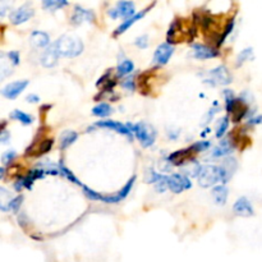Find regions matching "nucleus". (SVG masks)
I'll return each mask as SVG.
<instances>
[{"label": "nucleus", "mask_w": 262, "mask_h": 262, "mask_svg": "<svg viewBox=\"0 0 262 262\" xmlns=\"http://www.w3.org/2000/svg\"><path fill=\"white\" fill-rule=\"evenodd\" d=\"M83 192H84V196L87 197V199L92 200V201H101L102 200V194L97 193V192L92 191L91 188H89V187L83 186Z\"/></svg>", "instance_id": "473e14b6"}, {"label": "nucleus", "mask_w": 262, "mask_h": 262, "mask_svg": "<svg viewBox=\"0 0 262 262\" xmlns=\"http://www.w3.org/2000/svg\"><path fill=\"white\" fill-rule=\"evenodd\" d=\"M8 58H9V60L12 61L14 66H18V64H19V61H20L19 53H18V51H15V50L9 51V53H8Z\"/></svg>", "instance_id": "58836bf2"}, {"label": "nucleus", "mask_w": 262, "mask_h": 262, "mask_svg": "<svg viewBox=\"0 0 262 262\" xmlns=\"http://www.w3.org/2000/svg\"><path fill=\"white\" fill-rule=\"evenodd\" d=\"M27 86H28L27 79L12 82V83L7 84V86L2 90V94H3V96L7 97V99L14 100V99H17V97L19 96L23 91H25L26 87Z\"/></svg>", "instance_id": "423d86ee"}, {"label": "nucleus", "mask_w": 262, "mask_h": 262, "mask_svg": "<svg viewBox=\"0 0 262 262\" xmlns=\"http://www.w3.org/2000/svg\"><path fill=\"white\" fill-rule=\"evenodd\" d=\"M10 118L14 120H18V122H20L25 125H30L31 123L33 122V118L31 117L30 114H27V113L22 112V110H14V112L10 114Z\"/></svg>", "instance_id": "393cba45"}, {"label": "nucleus", "mask_w": 262, "mask_h": 262, "mask_svg": "<svg viewBox=\"0 0 262 262\" xmlns=\"http://www.w3.org/2000/svg\"><path fill=\"white\" fill-rule=\"evenodd\" d=\"M229 179L230 177L228 176V173L223 166L205 165L202 166L197 181H199V184L201 187L209 188V187H215V184L217 183L227 184Z\"/></svg>", "instance_id": "f257e3e1"}, {"label": "nucleus", "mask_w": 262, "mask_h": 262, "mask_svg": "<svg viewBox=\"0 0 262 262\" xmlns=\"http://www.w3.org/2000/svg\"><path fill=\"white\" fill-rule=\"evenodd\" d=\"M59 56L60 55H59L55 45L53 43V45L49 46V48L43 51L42 55H41V64H42L45 68H53V67H55L56 64H58Z\"/></svg>", "instance_id": "ddd939ff"}, {"label": "nucleus", "mask_w": 262, "mask_h": 262, "mask_svg": "<svg viewBox=\"0 0 262 262\" xmlns=\"http://www.w3.org/2000/svg\"><path fill=\"white\" fill-rule=\"evenodd\" d=\"M232 151L233 146H230L229 141H223V142L220 143V146L214 148L211 156L212 158H223V156H227L229 155V154H232Z\"/></svg>", "instance_id": "412c9836"}, {"label": "nucleus", "mask_w": 262, "mask_h": 262, "mask_svg": "<svg viewBox=\"0 0 262 262\" xmlns=\"http://www.w3.org/2000/svg\"><path fill=\"white\" fill-rule=\"evenodd\" d=\"M30 42L32 43L35 48L42 49L49 46V43H50V37H49L48 33L42 32V31H33L30 36Z\"/></svg>", "instance_id": "dca6fc26"}, {"label": "nucleus", "mask_w": 262, "mask_h": 262, "mask_svg": "<svg viewBox=\"0 0 262 262\" xmlns=\"http://www.w3.org/2000/svg\"><path fill=\"white\" fill-rule=\"evenodd\" d=\"M59 173H60V176H63L64 178L68 179L69 182H72V183L77 184V186H79V187H82V188H83V184H82L81 182H79L78 179L74 177V174L72 173V171L69 170V169L67 168L66 165H64L63 161H60V163H59Z\"/></svg>", "instance_id": "5701e85b"}, {"label": "nucleus", "mask_w": 262, "mask_h": 262, "mask_svg": "<svg viewBox=\"0 0 262 262\" xmlns=\"http://www.w3.org/2000/svg\"><path fill=\"white\" fill-rule=\"evenodd\" d=\"M97 127H102V128H107V129H114L117 130L118 133L120 135H124L130 137L132 136V132L129 130V128L127 125H124L123 123L115 122V120H101V122L96 123Z\"/></svg>", "instance_id": "2eb2a0df"}, {"label": "nucleus", "mask_w": 262, "mask_h": 262, "mask_svg": "<svg viewBox=\"0 0 262 262\" xmlns=\"http://www.w3.org/2000/svg\"><path fill=\"white\" fill-rule=\"evenodd\" d=\"M173 54L174 48L170 43H160V45L158 46V49L155 50V54H154V61H155L156 64H160V66H165V64L170 60Z\"/></svg>", "instance_id": "6e6552de"}, {"label": "nucleus", "mask_w": 262, "mask_h": 262, "mask_svg": "<svg viewBox=\"0 0 262 262\" xmlns=\"http://www.w3.org/2000/svg\"><path fill=\"white\" fill-rule=\"evenodd\" d=\"M154 5H155V3H154V4H151V5H148V7L146 8V9H143V10H141V12L136 13V14L133 15V17H130V18H128V19L123 20V23H122V25H120L119 27H118L117 30H115V32H114V36H119V35H122V33H124L125 31H127L128 28L130 27V26H132V25H135V23L137 22V20H140L141 18H143V17H145V15H146V13H147L148 10H150L151 8L154 7Z\"/></svg>", "instance_id": "f8f14e48"}, {"label": "nucleus", "mask_w": 262, "mask_h": 262, "mask_svg": "<svg viewBox=\"0 0 262 262\" xmlns=\"http://www.w3.org/2000/svg\"><path fill=\"white\" fill-rule=\"evenodd\" d=\"M191 147L194 152H202V151H206L207 148L210 147V142L209 141H205V142H197L194 143L193 146H191Z\"/></svg>", "instance_id": "e433bc0d"}, {"label": "nucleus", "mask_w": 262, "mask_h": 262, "mask_svg": "<svg viewBox=\"0 0 262 262\" xmlns=\"http://www.w3.org/2000/svg\"><path fill=\"white\" fill-rule=\"evenodd\" d=\"M54 45H55L59 55H63L66 58H76V56L81 55L83 51V42L81 41V38L76 37V36H61L54 42Z\"/></svg>", "instance_id": "f03ea898"}, {"label": "nucleus", "mask_w": 262, "mask_h": 262, "mask_svg": "<svg viewBox=\"0 0 262 262\" xmlns=\"http://www.w3.org/2000/svg\"><path fill=\"white\" fill-rule=\"evenodd\" d=\"M135 182H136V176H133L132 178H130L127 183H125V186L123 187L119 192H118V193L110 194V196H102L101 201L105 202V204H109V205L118 204V202L123 201V200H124L125 197L130 193V189H132Z\"/></svg>", "instance_id": "0eeeda50"}, {"label": "nucleus", "mask_w": 262, "mask_h": 262, "mask_svg": "<svg viewBox=\"0 0 262 262\" xmlns=\"http://www.w3.org/2000/svg\"><path fill=\"white\" fill-rule=\"evenodd\" d=\"M252 54H253L252 48H247L245 49V50L241 51L239 55H238L237 58V67H241L243 63H246L247 60L252 59Z\"/></svg>", "instance_id": "c85d7f7f"}, {"label": "nucleus", "mask_w": 262, "mask_h": 262, "mask_svg": "<svg viewBox=\"0 0 262 262\" xmlns=\"http://www.w3.org/2000/svg\"><path fill=\"white\" fill-rule=\"evenodd\" d=\"M262 123V115H257V117L252 118V119L248 120V124L251 125H256V124H261Z\"/></svg>", "instance_id": "37998d69"}, {"label": "nucleus", "mask_w": 262, "mask_h": 262, "mask_svg": "<svg viewBox=\"0 0 262 262\" xmlns=\"http://www.w3.org/2000/svg\"><path fill=\"white\" fill-rule=\"evenodd\" d=\"M33 14H35V12H33L32 8L28 7V5H22L20 8L15 9L14 12H12V14H10V22L14 26L22 25V23L27 22L31 17H33Z\"/></svg>", "instance_id": "1a4fd4ad"}, {"label": "nucleus", "mask_w": 262, "mask_h": 262, "mask_svg": "<svg viewBox=\"0 0 262 262\" xmlns=\"http://www.w3.org/2000/svg\"><path fill=\"white\" fill-rule=\"evenodd\" d=\"M168 179H169V177L164 176L163 178H161V181L158 182V183L155 184L156 191H158V192H165L166 189L169 188V186H168Z\"/></svg>", "instance_id": "c9c22d12"}, {"label": "nucleus", "mask_w": 262, "mask_h": 262, "mask_svg": "<svg viewBox=\"0 0 262 262\" xmlns=\"http://www.w3.org/2000/svg\"><path fill=\"white\" fill-rule=\"evenodd\" d=\"M53 143H54L53 140H45L42 141V142H40V146H38L37 151H36V155L40 156V155H43V154L49 152V151L51 150V147H53Z\"/></svg>", "instance_id": "7c9ffc66"}, {"label": "nucleus", "mask_w": 262, "mask_h": 262, "mask_svg": "<svg viewBox=\"0 0 262 262\" xmlns=\"http://www.w3.org/2000/svg\"><path fill=\"white\" fill-rule=\"evenodd\" d=\"M133 69H135V64L129 59H124V60L120 61L117 67V73L119 77L128 76L129 73H132Z\"/></svg>", "instance_id": "4be33fe9"}, {"label": "nucleus", "mask_w": 262, "mask_h": 262, "mask_svg": "<svg viewBox=\"0 0 262 262\" xmlns=\"http://www.w3.org/2000/svg\"><path fill=\"white\" fill-rule=\"evenodd\" d=\"M193 152H194V151L192 150V147L186 148V150L176 151V152H173L170 156H169V161H170L173 165L181 166L182 164H186L187 158H188V156L191 155V154H193Z\"/></svg>", "instance_id": "f3484780"}, {"label": "nucleus", "mask_w": 262, "mask_h": 262, "mask_svg": "<svg viewBox=\"0 0 262 262\" xmlns=\"http://www.w3.org/2000/svg\"><path fill=\"white\" fill-rule=\"evenodd\" d=\"M115 8H117L119 17L125 18V19H128V18L133 17L136 14L135 3L133 2H119Z\"/></svg>", "instance_id": "a211bd4d"}, {"label": "nucleus", "mask_w": 262, "mask_h": 262, "mask_svg": "<svg viewBox=\"0 0 262 262\" xmlns=\"http://www.w3.org/2000/svg\"><path fill=\"white\" fill-rule=\"evenodd\" d=\"M26 100H27L28 102H32V104H35V102L40 101V97H38L37 95H35V94H31V95H28L27 97H26Z\"/></svg>", "instance_id": "c03bdc74"}, {"label": "nucleus", "mask_w": 262, "mask_h": 262, "mask_svg": "<svg viewBox=\"0 0 262 262\" xmlns=\"http://www.w3.org/2000/svg\"><path fill=\"white\" fill-rule=\"evenodd\" d=\"M136 46H138L140 49H146L148 46V37L147 35H143V36H140V37L136 38L135 41Z\"/></svg>", "instance_id": "4c0bfd02"}, {"label": "nucleus", "mask_w": 262, "mask_h": 262, "mask_svg": "<svg viewBox=\"0 0 262 262\" xmlns=\"http://www.w3.org/2000/svg\"><path fill=\"white\" fill-rule=\"evenodd\" d=\"M127 127L129 128V130L132 133H135L136 138L140 141L141 145L143 147H150L154 145L156 138L155 130L152 129V127H150L146 123H136V124H130L128 123Z\"/></svg>", "instance_id": "7ed1b4c3"}, {"label": "nucleus", "mask_w": 262, "mask_h": 262, "mask_svg": "<svg viewBox=\"0 0 262 262\" xmlns=\"http://www.w3.org/2000/svg\"><path fill=\"white\" fill-rule=\"evenodd\" d=\"M95 20V13L90 9H84V8L76 5L74 7V13L71 18V22L73 25L78 26L82 22H92Z\"/></svg>", "instance_id": "9d476101"}, {"label": "nucleus", "mask_w": 262, "mask_h": 262, "mask_svg": "<svg viewBox=\"0 0 262 262\" xmlns=\"http://www.w3.org/2000/svg\"><path fill=\"white\" fill-rule=\"evenodd\" d=\"M233 28H234V20L230 19L229 22H228V25H227V27H225V30H224V32H223V35L220 36L219 41H217V46H220L223 42H224L225 40H227L228 36H229L230 33H232Z\"/></svg>", "instance_id": "2f4dec72"}, {"label": "nucleus", "mask_w": 262, "mask_h": 262, "mask_svg": "<svg viewBox=\"0 0 262 262\" xmlns=\"http://www.w3.org/2000/svg\"><path fill=\"white\" fill-rule=\"evenodd\" d=\"M109 17L113 18V19H117V18H119V14H118V10L117 8H112V9H109Z\"/></svg>", "instance_id": "a18cd8bd"}, {"label": "nucleus", "mask_w": 262, "mask_h": 262, "mask_svg": "<svg viewBox=\"0 0 262 262\" xmlns=\"http://www.w3.org/2000/svg\"><path fill=\"white\" fill-rule=\"evenodd\" d=\"M233 210L237 215L239 216H253V207L251 205V202L248 201V199L246 197H241V199L237 200V202L233 206Z\"/></svg>", "instance_id": "4468645a"}, {"label": "nucleus", "mask_w": 262, "mask_h": 262, "mask_svg": "<svg viewBox=\"0 0 262 262\" xmlns=\"http://www.w3.org/2000/svg\"><path fill=\"white\" fill-rule=\"evenodd\" d=\"M9 140H10V135L5 130V128H3L2 133H0V142L5 145V143H8V141Z\"/></svg>", "instance_id": "a19ab883"}, {"label": "nucleus", "mask_w": 262, "mask_h": 262, "mask_svg": "<svg viewBox=\"0 0 262 262\" xmlns=\"http://www.w3.org/2000/svg\"><path fill=\"white\" fill-rule=\"evenodd\" d=\"M224 99H225V109L228 113H233L237 105V100H235L234 94L232 90H225L224 91Z\"/></svg>", "instance_id": "a878e982"}, {"label": "nucleus", "mask_w": 262, "mask_h": 262, "mask_svg": "<svg viewBox=\"0 0 262 262\" xmlns=\"http://www.w3.org/2000/svg\"><path fill=\"white\" fill-rule=\"evenodd\" d=\"M192 55L196 59H201V60H205V59H212L219 56V53H217L215 49L210 48L207 45H201V43H194L192 46Z\"/></svg>", "instance_id": "9b49d317"}, {"label": "nucleus", "mask_w": 262, "mask_h": 262, "mask_svg": "<svg viewBox=\"0 0 262 262\" xmlns=\"http://www.w3.org/2000/svg\"><path fill=\"white\" fill-rule=\"evenodd\" d=\"M163 177H164V174H159V173H156L154 169H150V171H148L147 182H148V183L156 184L158 182L161 181V178H163Z\"/></svg>", "instance_id": "f704fd0d"}, {"label": "nucleus", "mask_w": 262, "mask_h": 262, "mask_svg": "<svg viewBox=\"0 0 262 262\" xmlns=\"http://www.w3.org/2000/svg\"><path fill=\"white\" fill-rule=\"evenodd\" d=\"M228 188L227 186H215L212 188V197H214L215 204L223 206L228 201Z\"/></svg>", "instance_id": "6ab92c4d"}, {"label": "nucleus", "mask_w": 262, "mask_h": 262, "mask_svg": "<svg viewBox=\"0 0 262 262\" xmlns=\"http://www.w3.org/2000/svg\"><path fill=\"white\" fill-rule=\"evenodd\" d=\"M43 8L48 10H51V12H55L56 9H59V8H63L66 7V5H68V2H64V0H45V2L42 3Z\"/></svg>", "instance_id": "bb28decb"}, {"label": "nucleus", "mask_w": 262, "mask_h": 262, "mask_svg": "<svg viewBox=\"0 0 262 262\" xmlns=\"http://www.w3.org/2000/svg\"><path fill=\"white\" fill-rule=\"evenodd\" d=\"M18 224H19L20 227H26V225H27V217H26V214H23V212H20V214L18 215Z\"/></svg>", "instance_id": "79ce46f5"}, {"label": "nucleus", "mask_w": 262, "mask_h": 262, "mask_svg": "<svg viewBox=\"0 0 262 262\" xmlns=\"http://www.w3.org/2000/svg\"><path fill=\"white\" fill-rule=\"evenodd\" d=\"M232 74H230L229 69L225 66H219L210 72V82H214L215 86H216V84H223V86H225V84L232 83Z\"/></svg>", "instance_id": "39448f33"}, {"label": "nucleus", "mask_w": 262, "mask_h": 262, "mask_svg": "<svg viewBox=\"0 0 262 262\" xmlns=\"http://www.w3.org/2000/svg\"><path fill=\"white\" fill-rule=\"evenodd\" d=\"M22 201H23L22 194H19V196H17V197H14V199L10 200V201L7 204L8 205V211L18 212L20 205H22Z\"/></svg>", "instance_id": "c756f323"}, {"label": "nucleus", "mask_w": 262, "mask_h": 262, "mask_svg": "<svg viewBox=\"0 0 262 262\" xmlns=\"http://www.w3.org/2000/svg\"><path fill=\"white\" fill-rule=\"evenodd\" d=\"M15 156H17V154H15V151H7V152L3 154L2 156V163H3V166H7L9 165V164L13 163V160L15 159Z\"/></svg>", "instance_id": "72a5a7b5"}, {"label": "nucleus", "mask_w": 262, "mask_h": 262, "mask_svg": "<svg viewBox=\"0 0 262 262\" xmlns=\"http://www.w3.org/2000/svg\"><path fill=\"white\" fill-rule=\"evenodd\" d=\"M228 127H229V118L228 117H223L222 119L217 122V127H216V137L222 138L223 136L225 135V132L228 130Z\"/></svg>", "instance_id": "cd10ccee"}, {"label": "nucleus", "mask_w": 262, "mask_h": 262, "mask_svg": "<svg viewBox=\"0 0 262 262\" xmlns=\"http://www.w3.org/2000/svg\"><path fill=\"white\" fill-rule=\"evenodd\" d=\"M168 186L173 193H182L186 189L191 188V181H189L188 177L182 176V174L176 173L173 176L169 177L168 179Z\"/></svg>", "instance_id": "20e7f679"}, {"label": "nucleus", "mask_w": 262, "mask_h": 262, "mask_svg": "<svg viewBox=\"0 0 262 262\" xmlns=\"http://www.w3.org/2000/svg\"><path fill=\"white\" fill-rule=\"evenodd\" d=\"M122 86L124 87V89L129 90V91H133V90L136 89L135 82H133V79H132V78H128V79H125V81H123Z\"/></svg>", "instance_id": "ea45409f"}, {"label": "nucleus", "mask_w": 262, "mask_h": 262, "mask_svg": "<svg viewBox=\"0 0 262 262\" xmlns=\"http://www.w3.org/2000/svg\"><path fill=\"white\" fill-rule=\"evenodd\" d=\"M92 114L95 117H99V118H106L112 114V106L106 102H101V104L96 105V106L92 109Z\"/></svg>", "instance_id": "b1692460"}, {"label": "nucleus", "mask_w": 262, "mask_h": 262, "mask_svg": "<svg viewBox=\"0 0 262 262\" xmlns=\"http://www.w3.org/2000/svg\"><path fill=\"white\" fill-rule=\"evenodd\" d=\"M78 138V135L74 130H66L60 135V148L61 150H66L68 148L72 143H74Z\"/></svg>", "instance_id": "aec40b11"}, {"label": "nucleus", "mask_w": 262, "mask_h": 262, "mask_svg": "<svg viewBox=\"0 0 262 262\" xmlns=\"http://www.w3.org/2000/svg\"><path fill=\"white\" fill-rule=\"evenodd\" d=\"M216 112H217V107H216V109H215V107L210 109L209 115H207V118H206V122H210V120H211V118L214 117V114H216Z\"/></svg>", "instance_id": "49530a36"}]
</instances>
